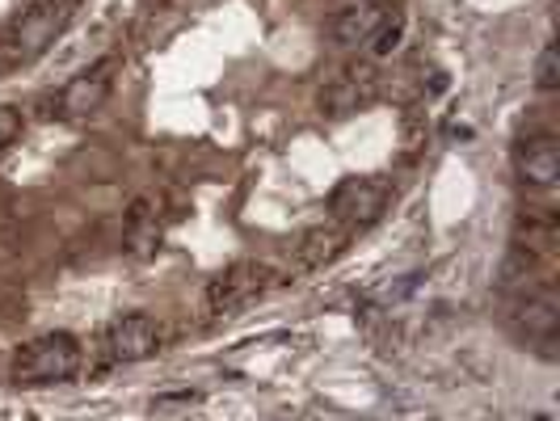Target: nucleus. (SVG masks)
Wrapping results in <instances>:
<instances>
[{
	"label": "nucleus",
	"instance_id": "8",
	"mask_svg": "<svg viewBox=\"0 0 560 421\" xmlns=\"http://www.w3.org/2000/svg\"><path fill=\"white\" fill-rule=\"evenodd\" d=\"M514 168H518V177H523L527 186H539V190L557 186L560 140L552 131H532V136H523V140L514 143Z\"/></svg>",
	"mask_w": 560,
	"mask_h": 421
},
{
	"label": "nucleus",
	"instance_id": "2",
	"mask_svg": "<svg viewBox=\"0 0 560 421\" xmlns=\"http://www.w3.org/2000/svg\"><path fill=\"white\" fill-rule=\"evenodd\" d=\"M81 371V341L72 334H43L26 341L13 359V384H68Z\"/></svg>",
	"mask_w": 560,
	"mask_h": 421
},
{
	"label": "nucleus",
	"instance_id": "12",
	"mask_svg": "<svg viewBox=\"0 0 560 421\" xmlns=\"http://www.w3.org/2000/svg\"><path fill=\"white\" fill-rule=\"evenodd\" d=\"M400 38H405V13H400V9H393V13H388V22L375 30L371 51H375V56H393L396 47H400Z\"/></svg>",
	"mask_w": 560,
	"mask_h": 421
},
{
	"label": "nucleus",
	"instance_id": "11",
	"mask_svg": "<svg viewBox=\"0 0 560 421\" xmlns=\"http://www.w3.org/2000/svg\"><path fill=\"white\" fill-rule=\"evenodd\" d=\"M514 329L527 337V341H557L560 329V308H557V295L552 291H535L527 300H518L514 308Z\"/></svg>",
	"mask_w": 560,
	"mask_h": 421
},
{
	"label": "nucleus",
	"instance_id": "3",
	"mask_svg": "<svg viewBox=\"0 0 560 421\" xmlns=\"http://www.w3.org/2000/svg\"><path fill=\"white\" fill-rule=\"evenodd\" d=\"M279 282L275 266L266 261H232L228 270H220L215 279L207 282V312L215 320H228V316H241V312L257 304L270 286Z\"/></svg>",
	"mask_w": 560,
	"mask_h": 421
},
{
	"label": "nucleus",
	"instance_id": "7",
	"mask_svg": "<svg viewBox=\"0 0 560 421\" xmlns=\"http://www.w3.org/2000/svg\"><path fill=\"white\" fill-rule=\"evenodd\" d=\"M393 9V0H350L329 17V34H334L337 47H366L375 38V30L388 22Z\"/></svg>",
	"mask_w": 560,
	"mask_h": 421
},
{
	"label": "nucleus",
	"instance_id": "5",
	"mask_svg": "<svg viewBox=\"0 0 560 421\" xmlns=\"http://www.w3.org/2000/svg\"><path fill=\"white\" fill-rule=\"evenodd\" d=\"M388 198L393 190L380 177H346L329 195V220L341 227H371L388 211Z\"/></svg>",
	"mask_w": 560,
	"mask_h": 421
},
{
	"label": "nucleus",
	"instance_id": "9",
	"mask_svg": "<svg viewBox=\"0 0 560 421\" xmlns=\"http://www.w3.org/2000/svg\"><path fill=\"white\" fill-rule=\"evenodd\" d=\"M114 68H118L114 59H97L93 68H84L81 77H72V81L63 84V93H59V114L84 118V114L102 110L114 89Z\"/></svg>",
	"mask_w": 560,
	"mask_h": 421
},
{
	"label": "nucleus",
	"instance_id": "14",
	"mask_svg": "<svg viewBox=\"0 0 560 421\" xmlns=\"http://www.w3.org/2000/svg\"><path fill=\"white\" fill-rule=\"evenodd\" d=\"M18 136H22V114L13 106H0V148H9Z\"/></svg>",
	"mask_w": 560,
	"mask_h": 421
},
{
	"label": "nucleus",
	"instance_id": "10",
	"mask_svg": "<svg viewBox=\"0 0 560 421\" xmlns=\"http://www.w3.org/2000/svg\"><path fill=\"white\" fill-rule=\"evenodd\" d=\"M346 232L350 227L334 224V220H325V224H312L300 241H295V270H325L334 257H341L346 249Z\"/></svg>",
	"mask_w": 560,
	"mask_h": 421
},
{
	"label": "nucleus",
	"instance_id": "4",
	"mask_svg": "<svg viewBox=\"0 0 560 421\" xmlns=\"http://www.w3.org/2000/svg\"><path fill=\"white\" fill-rule=\"evenodd\" d=\"M375 97H380V68L371 59H350L320 84L316 106L325 118H350V114L366 110Z\"/></svg>",
	"mask_w": 560,
	"mask_h": 421
},
{
	"label": "nucleus",
	"instance_id": "6",
	"mask_svg": "<svg viewBox=\"0 0 560 421\" xmlns=\"http://www.w3.org/2000/svg\"><path fill=\"white\" fill-rule=\"evenodd\" d=\"M161 350V325L148 312H127L118 316L106 334V354L114 363H143Z\"/></svg>",
	"mask_w": 560,
	"mask_h": 421
},
{
	"label": "nucleus",
	"instance_id": "13",
	"mask_svg": "<svg viewBox=\"0 0 560 421\" xmlns=\"http://www.w3.org/2000/svg\"><path fill=\"white\" fill-rule=\"evenodd\" d=\"M535 84H539L544 93L560 89V51H557V43H548V47L539 51V59H535Z\"/></svg>",
	"mask_w": 560,
	"mask_h": 421
},
{
	"label": "nucleus",
	"instance_id": "1",
	"mask_svg": "<svg viewBox=\"0 0 560 421\" xmlns=\"http://www.w3.org/2000/svg\"><path fill=\"white\" fill-rule=\"evenodd\" d=\"M72 22V4L68 0H38L22 9L4 34H0V51L13 63H26V59H38L43 51L56 47V38L63 34V26Z\"/></svg>",
	"mask_w": 560,
	"mask_h": 421
}]
</instances>
